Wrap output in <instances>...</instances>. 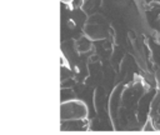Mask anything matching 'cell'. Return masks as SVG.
Listing matches in <instances>:
<instances>
[{"label": "cell", "mask_w": 160, "mask_h": 135, "mask_svg": "<svg viewBox=\"0 0 160 135\" xmlns=\"http://www.w3.org/2000/svg\"><path fill=\"white\" fill-rule=\"evenodd\" d=\"M88 116V106L80 100L64 101L60 105V118L63 121L84 120Z\"/></svg>", "instance_id": "6da1fadb"}, {"label": "cell", "mask_w": 160, "mask_h": 135, "mask_svg": "<svg viewBox=\"0 0 160 135\" xmlns=\"http://www.w3.org/2000/svg\"><path fill=\"white\" fill-rule=\"evenodd\" d=\"M75 48L79 53H86L91 48V41L88 38H80L75 41Z\"/></svg>", "instance_id": "7a4b0ae2"}, {"label": "cell", "mask_w": 160, "mask_h": 135, "mask_svg": "<svg viewBox=\"0 0 160 135\" xmlns=\"http://www.w3.org/2000/svg\"><path fill=\"white\" fill-rule=\"evenodd\" d=\"M153 130H154V126H153V124H151V120L149 119L145 123V125L143 126V131H153Z\"/></svg>", "instance_id": "3957f363"}, {"label": "cell", "mask_w": 160, "mask_h": 135, "mask_svg": "<svg viewBox=\"0 0 160 135\" xmlns=\"http://www.w3.org/2000/svg\"><path fill=\"white\" fill-rule=\"evenodd\" d=\"M63 4H66V5H71L74 3V0H60Z\"/></svg>", "instance_id": "277c9868"}, {"label": "cell", "mask_w": 160, "mask_h": 135, "mask_svg": "<svg viewBox=\"0 0 160 135\" xmlns=\"http://www.w3.org/2000/svg\"><path fill=\"white\" fill-rule=\"evenodd\" d=\"M68 25H69V26H71V28H74V26H75V24H74V23L71 22V20H70V22L68 23Z\"/></svg>", "instance_id": "5b68a950"}, {"label": "cell", "mask_w": 160, "mask_h": 135, "mask_svg": "<svg viewBox=\"0 0 160 135\" xmlns=\"http://www.w3.org/2000/svg\"><path fill=\"white\" fill-rule=\"evenodd\" d=\"M61 64H63V65H65V64H66V61H65V58H61Z\"/></svg>", "instance_id": "8992f818"}, {"label": "cell", "mask_w": 160, "mask_h": 135, "mask_svg": "<svg viewBox=\"0 0 160 135\" xmlns=\"http://www.w3.org/2000/svg\"><path fill=\"white\" fill-rule=\"evenodd\" d=\"M156 43L158 44H160V34L158 35V38H156Z\"/></svg>", "instance_id": "52a82bcc"}]
</instances>
